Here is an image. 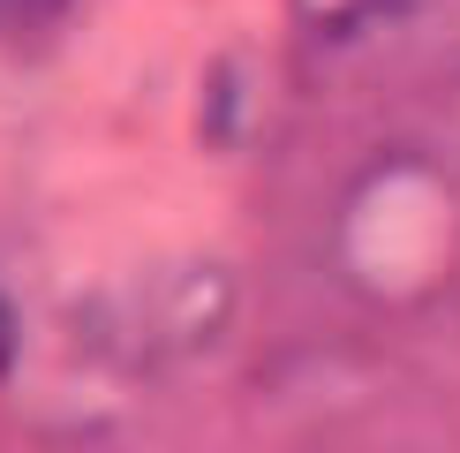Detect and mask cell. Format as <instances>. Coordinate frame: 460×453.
<instances>
[{"label": "cell", "mask_w": 460, "mask_h": 453, "mask_svg": "<svg viewBox=\"0 0 460 453\" xmlns=\"http://www.w3.org/2000/svg\"><path fill=\"white\" fill-rule=\"evenodd\" d=\"M31 15H53L46 0H0V31H23Z\"/></svg>", "instance_id": "6da1fadb"}]
</instances>
